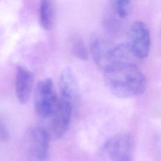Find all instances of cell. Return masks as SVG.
<instances>
[{"mask_svg": "<svg viewBox=\"0 0 161 161\" xmlns=\"http://www.w3.org/2000/svg\"><path fill=\"white\" fill-rule=\"evenodd\" d=\"M60 97H63L73 104L77 100L79 95L78 84L72 70L64 69L60 77Z\"/></svg>", "mask_w": 161, "mask_h": 161, "instance_id": "cell-9", "label": "cell"}, {"mask_svg": "<svg viewBox=\"0 0 161 161\" xmlns=\"http://www.w3.org/2000/svg\"><path fill=\"white\" fill-rule=\"evenodd\" d=\"M58 101L53 82L50 78L42 79L38 82L35 92L34 108L40 117L43 119L51 118Z\"/></svg>", "mask_w": 161, "mask_h": 161, "instance_id": "cell-4", "label": "cell"}, {"mask_svg": "<svg viewBox=\"0 0 161 161\" xmlns=\"http://www.w3.org/2000/svg\"><path fill=\"white\" fill-rule=\"evenodd\" d=\"M39 21L44 30H50L53 21V6L50 1H42L39 6Z\"/></svg>", "mask_w": 161, "mask_h": 161, "instance_id": "cell-10", "label": "cell"}, {"mask_svg": "<svg viewBox=\"0 0 161 161\" xmlns=\"http://www.w3.org/2000/svg\"><path fill=\"white\" fill-rule=\"evenodd\" d=\"M90 50L94 62L104 70L120 64L134 63L136 58L126 43L113 44L99 36L91 39Z\"/></svg>", "mask_w": 161, "mask_h": 161, "instance_id": "cell-2", "label": "cell"}, {"mask_svg": "<svg viewBox=\"0 0 161 161\" xmlns=\"http://www.w3.org/2000/svg\"><path fill=\"white\" fill-rule=\"evenodd\" d=\"M104 83L109 91L120 99L141 95L147 87V80L135 63L120 64L104 70Z\"/></svg>", "mask_w": 161, "mask_h": 161, "instance_id": "cell-1", "label": "cell"}, {"mask_svg": "<svg viewBox=\"0 0 161 161\" xmlns=\"http://www.w3.org/2000/svg\"><path fill=\"white\" fill-rule=\"evenodd\" d=\"M34 83V75L23 65L16 67L15 75V91L18 101L25 104L30 99Z\"/></svg>", "mask_w": 161, "mask_h": 161, "instance_id": "cell-8", "label": "cell"}, {"mask_svg": "<svg viewBox=\"0 0 161 161\" xmlns=\"http://www.w3.org/2000/svg\"><path fill=\"white\" fill-rule=\"evenodd\" d=\"M51 138L42 126H35L29 128L25 133L23 147L27 157L31 161H44L47 159Z\"/></svg>", "mask_w": 161, "mask_h": 161, "instance_id": "cell-3", "label": "cell"}, {"mask_svg": "<svg viewBox=\"0 0 161 161\" xmlns=\"http://www.w3.org/2000/svg\"><path fill=\"white\" fill-rule=\"evenodd\" d=\"M113 6L116 14L121 18H125L129 14L131 9V2L130 1H113Z\"/></svg>", "mask_w": 161, "mask_h": 161, "instance_id": "cell-11", "label": "cell"}, {"mask_svg": "<svg viewBox=\"0 0 161 161\" xmlns=\"http://www.w3.org/2000/svg\"><path fill=\"white\" fill-rule=\"evenodd\" d=\"M9 139V130L0 117V142H6Z\"/></svg>", "mask_w": 161, "mask_h": 161, "instance_id": "cell-13", "label": "cell"}, {"mask_svg": "<svg viewBox=\"0 0 161 161\" xmlns=\"http://www.w3.org/2000/svg\"><path fill=\"white\" fill-rule=\"evenodd\" d=\"M74 104L69 101L59 97L56 109L50 118L47 131L51 138H61L69 128Z\"/></svg>", "mask_w": 161, "mask_h": 161, "instance_id": "cell-7", "label": "cell"}, {"mask_svg": "<svg viewBox=\"0 0 161 161\" xmlns=\"http://www.w3.org/2000/svg\"><path fill=\"white\" fill-rule=\"evenodd\" d=\"M133 151V138L128 132L118 133L111 136L102 148L106 161H131Z\"/></svg>", "mask_w": 161, "mask_h": 161, "instance_id": "cell-5", "label": "cell"}, {"mask_svg": "<svg viewBox=\"0 0 161 161\" xmlns=\"http://www.w3.org/2000/svg\"><path fill=\"white\" fill-rule=\"evenodd\" d=\"M74 51L75 54L81 59H86L87 53L86 49L81 41H77L74 44Z\"/></svg>", "mask_w": 161, "mask_h": 161, "instance_id": "cell-12", "label": "cell"}, {"mask_svg": "<svg viewBox=\"0 0 161 161\" xmlns=\"http://www.w3.org/2000/svg\"><path fill=\"white\" fill-rule=\"evenodd\" d=\"M126 45L136 58H146L150 50L151 38L148 26L143 21H135L130 26L128 32Z\"/></svg>", "mask_w": 161, "mask_h": 161, "instance_id": "cell-6", "label": "cell"}]
</instances>
